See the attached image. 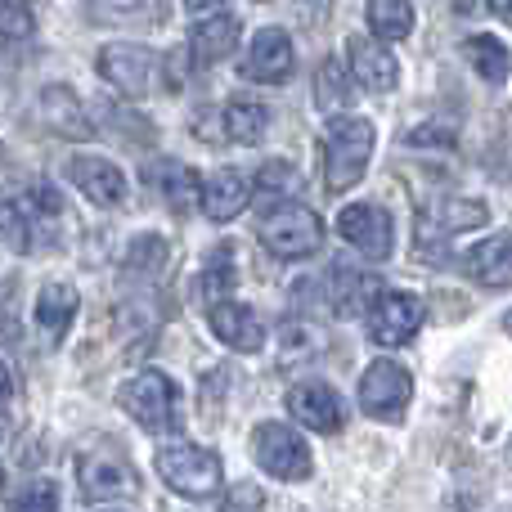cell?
I'll return each mask as SVG.
<instances>
[{"instance_id": "obj_24", "label": "cell", "mask_w": 512, "mask_h": 512, "mask_svg": "<svg viewBox=\"0 0 512 512\" xmlns=\"http://www.w3.org/2000/svg\"><path fill=\"white\" fill-rule=\"evenodd\" d=\"M355 104V86H351V72H346L342 59H324L315 72V108L328 117L346 113Z\"/></svg>"}, {"instance_id": "obj_9", "label": "cell", "mask_w": 512, "mask_h": 512, "mask_svg": "<svg viewBox=\"0 0 512 512\" xmlns=\"http://www.w3.org/2000/svg\"><path fill=\"white\" fill-rule=\"evenodd\" d=\"M77 481H81V495L90 504H104V499H131L140 490V477L135 468L122 459V454H108V450H90L77 459Z\"/></svg>"}, {"instance_id": "obj_6", "label": "cell", "mask_w": 512, "mask_h": 512, "mask_svg": "<svg viewBox=\"0 0 512 512\" xmlns=\"http://www.w3.org/2000/svg\"><path fill=\"white\" fill-rule=\"evenodd\" d=\"M414 400V378L396 360H373L360 378V409L378 423H400V414Z\"/></svg>"}, {"instance_id": "obj_16", "label": "cell", "mask_w": 512, "mask_h": 512, "mask_svg": "<svg viewBox=\"0 0 512 512\" xmlns=\"http://www.w3.org/2000/svg\"><path fill=\"white\" fill-rule=\"evenodd\" d=\"M207 324H212V333L239 355H256L265 346V324L256 319L252 306H239V301H225V297L212 301V306H207Z\"/></svg>"}, {"instance_id": "obj_40", "label": "cell", "mask_w": 512, "mask_h": 512, "mask_svg": "<svg viewBox=\"0 0 512 512\" xmlns=\"http://www.w3.org/2000/svg\"><path fill=\"white\" fill-rule=\"evenodd\" d=\"M504 328H508V333H512V310H508V315H504Z\"/></svg>"}, {"instance_id": "obj_41", "label": "cell", "mask_w": 512, "mask_h": 512, "mask_svg": "<svg viewBox=\"0 0 512 512\" xmlns=\"http://www.w3.org/2000/svg\"><path fill=\"white\" fill-rule=\"evenodd\" d=\"M0 158H5V144H0Z\"/></svg>"}, {"instance_id": "obj_15", "label": "cell", "mask_w": 512, "mask_h": 512, "mask_svg": "<svg viewBox=\"0 0 512 512\" xmlns=\"http://www.w3.org/2000/svg\"><path fill=\"white\" fill-rule=\"evenodd\" d=\"M63 171H68V180L95 207L126 203V176H122V167H117V162L95 158V153H77V158H68V167H63Z\"/></svg>"}, {"instance_id": "obj_19", "label": "cell", "mask_w": 512, "mask_h": 512, "mask_svg": "<svg viewBox=\"0 0 512 512\" xmlns=\"http://www.w3.org/2000/svg\"><path fill=\"white\" fill-rule=\"evenodd\" d=\"M41 122L50 126L54 135H63V140H90V135H95V122L86 117L81 99L72 95L68 86H45L41 90Z\"/></svg>"}, {"instance_id": "obj_4", "label": "cell", "mask_w": 512, "mask_h": 512, "mask_svg": "<svg viewBox=\"0 0 512 512\" xmlns=\"http://www.w3.org/2000/svg\"><path fill=\"white\" fill-rule=\"evenodd\" d=\"M158 477L185 499H212L216 490H221L225 468L212 450H203V445L171 441L158 450Z\"/></svg>"}, {"instance_id": "obj_20", "label": "cell", "mask_w": 512, "mask_h": 512, "mask_svg": "<svg viewBox=\"0 0 512 512\" xmlns=\"http://www.w3.org/2000/svg\"><path fill=\"white\" fill-rule=\"evenodd\" d=\"M77 306H81V297L72 283H45L36 292V328H41L45 342H63V333L77 319Z\"/></svg>"}, {"instance_id": "obj_26", "label": "cell", "mask_w": 512, "mask_h": 512, "mask_svg": "<svg viewBox=\"0 0 512 512\" xmlns=\"http://www.w3.org/2000/svg\"><path fill=\"white\" fill-rule=\"evenodd\" d=\"M265 131H270V108L256 104V99H234L225 108V135L234 144H261Z\"/></svg>"}, {"instance_id": "obj_17", "label": "cell", "mask_w": 512, "mask_h": 512, "mask_svg": "<svg viewBox=\"0 0 512 512\" xmlns=\"http://www.w3.org/2000/svg\"><path fill=\"white\" fill-rule=\"evenodd\" d=\"M239 18L234 14H207L194 23V32H189V54H194V63H203V68H212V63L230 59L234 50H239Z\"/></svg>"}, {"instance_id": "obj_35", "label": "cell", "mask_w": 512, "mask_h": 512, "mask_svg": "<svg viewBox=\"0 0 512 512\" xmlns=\"http://www.w3.org/2000/svg\"><path fill=\"white\" fill-rule=\"evenodd\" d=\"M221 512H265V495L252 486V481H239V486L225 495Z\"/></svg>"}, {"instance_id": "obj_39", "label": "cell", "mask_w": 512, "mask_h": 512, "mask_svg": "<svg viewBox=\"0 0 512 512\" xmlns=\"http://www.w3.org/2000/svg\"><path fill=\"white\" fill-rule=\"evenodd\" d=\"M5 297H14V283H5V274H0V306H5Z\"/></svg>"}, {"instance_id": "obj_12", "label": "cell", "mask_w": 512, "mask_h": 512, "mask_svg": "<svg viewBox=\"0 0 512 512\" xmlns=\"http://www.w3.org/2000/svg\"><path fill=\"white\" fill-rule=\"evenodd\" d=\"M297 68V54H292V36L283 27H261L248 45V59H243V77L261 81V86H279L292 77Z\"/></svg>"}, {"instance_id": "obj_10", "label": "cell", "mask_w": 512, "mask_h": 512, "mask_svg": "<svg viewBox=\"0 0 512 512\" xmlns=\"http://www.w3.org/2000/svg\"><path fill=\"white\" fill-rule=\"evenodd\" d=\"M337 234L351 243L369 261H387L391 256V216L378 203H351L337 216Z\"/></svg>"}, {"instance_id": "obj_11", "label": "cell", "mask_w": 512, "mask_h": 512, "mask_svg": "<svg viewBox=\"0 0 512 512\" xmlns=\"http://www.w3.org/2000/svg\"><path fill=\"white\" fill-rule=\"evenodd\" d=\"M346 63H351V81H360L369 95H391L400 81V63L378 36H351L346 41Z\"/></svg>"}, {"instance_id": "obj_32", "label": "cell", "mask_w": 512, "mask_h": 512, "mask_svg": "<svg viewBox=\"0 0 512 512\" xmlns=\"http://www.w3.org/2000/svg\"><path fill=\"white\" fill-rule=\"evenodd\" d=\"M436 225H441L445 234L454 230H477V225H486V207L472 203V198H454V203H445L441 212H427Z\"/></svg>"}, {"instance_id": "obj_42", "label": "cell", "mask_w": 512, "mask_h": 512, "mask_svg": "<svg viewBox=\"0 0 512 512\" xmlns=\"http://www.w3.org/2000/svg\"><path fill=\"white\" fill-rule=\"evenodd\" d=\"M0 481H5V472H0Z\"/></svg>"}, {"instance_id": "obj_30", "label": "cell", "mask_w": 512, "mask_h": 512, "mask_svg": "<svg viewBox=\"0 0 512 512\" xmlns=\"http://www.w3.org/2000/svg\"><path fill=\"white\" fill-rule=\"evenodd\" d=\"M279 360L292 364V360H315V355H324V333L310 324H283L279 328Z\"/></svg>"}, {"instance_id": "obj_8", "label": "cell", "mask_w": 512, "mask_h": 512, "mask_svg": "<svg viewBox=\"0 0 512 512\" xmlns=\"http://www.w3.org/2000/svg\"><path fill=\"white\" fill-rule=\"evenodd\" d=\"M99 77L113 90H122L126 99H144L153 90V77H158V54L149 45H131L117 41L99 50Z\"/></svg>"}, {"instance_id": "obj_5", "label": "cell", "mask_w": 512, "mask_h": 512, "mask_svg": "<svg viewBox=\"0 0 512 512\" xmlns=\"http://www.w3.org/2000/svg\"><path fill=\"white\" fill-rule=\"evenodd\" d=\"M364 319H369V337L378 346H405L418 337V328H423L427 319V301L418 297V292H373L369 306H364Z\"/></svg>"}, {"instance_id": "obj_1", "label": "cell", "mask_w": 512, "mask_h": 512, "mask_svg": "<svg viewBox=\"0 0 512 512\" xmlns=\"http://www.w3.org/2000/svg\"><path fill=\"white\" fill-rule=\"evenodd\" d=\"M373 122L369 117L337 113L324 131V189L328 194H346L364 180L373 158Z\"/></svg>"}, {"instance_id": "obj_34", "label": "cell", "mask_w": 512, "mask_h": 512, "mask_svg": "<svg viewBox=\"0 0 512 512\" xmlns=\"http://www.w3.org/2000/svg\"><path fill=\"white\" fill-rule=\"evenodd\" d=\"M9 512H59V486L54 481H32L14 495Z\"/></svg>"}, {"instance_id": "obj_33", "label": "cell", "mask_w": 512, "mask_h": 512, "mask_svg": "<svg viewBox=\"0 0 512 512\" xmlns=\"http://www.w3.org/2000/svg\"><path fill=\"white\" fill-rule=\"evenodd\" d=\"M36 32V18L23 0H0V41L5 45H18Z\"/></svg>"}, {"instance_id": "obj_14", "label": "cell", "mask_w": 512, "mask_h": 512, "mask_svg": "<svg viewBox=\"0 0 512 512\" xmlns=\"http://www.w3.org/2000/svg\"><path fill=\"white\" fill-rule=\"evenodd\" d=\"M144 185L158 189L162 203H167L176 216L198 212V203H203V180H198V171L185 167V162H176V158L149 162V167H144Z\"/></svg>"}, {"instance_id": "obj_27", "label": "cell", "mask_w": 512, "mask_h": 512, "mask_svg": "<svg viewBox=\"0 0 512 512\" xmlns=\"http://www.w3.org/2000/svg\"><path fill=\"white\" fill-rule=\"evenodd\" d=\"M239 283V261H234V248L230 243H221V248H212V256L203 261V274H198V292L207 297V306L212 301H221L225 292Z\"/></svg>"}, {"instance_id": "obj_31", "label": "cell", "mask_w": 512, "mask_h": 512, "mask_svg": "<svg viewBox=\"0 0 512 512\" xmlns=\"http://www.w3.org/2000/svg\"><path fill=\"white\" fill-rule=\"evenodd\" d=\"M162 265H167V239H158V234H140V239H131V248H126V274H158Z\"/></svg>"}, {"instance_id": "obj_25", "label": "cell", "mask_w": 512, "mask_h": 512, "mask_svg": "<svg viewBox=\"0 0 512 512\" xmlns=\"http://www.w3.org/2000/svg\"><path fill=\"white\" fill-rule=\"evenodd\" d=\"M364 14L378 41H405L414 32V5L409 0H364Z\"/></svg>"}, {"instance_id": "obj_13", "label": "cell", "mask_w": 512, "mask_h": 512, "mask_svg": "<svg viewBox=\"0 0 512 512\" xmlns=\"http://www.w3.org/2000/svg\"><path fill=\"white\" fill-rule=\"evenodd\" d=\"M288 414L297 418L301 427H310V432H324V436H333V432H342V423H346V409H342V396H337L328 382H297V387L288 391Z\"/></svg>"}, {"instance_id": "obj_2", "label": "cell", "mask_w": 512, "mask_h": 512, "mask_svg": "<svg viewBox=\"0 0 512 512\" xmlns=\"http://www.w3.org/2000/svg\"><path fill=\"white\" fill-rule=\"evenodd\" d=\"M117 405L153 436L180 427V387H176V378H167V373H158V369H144V373H135L131 382H122Z\"/></svg>"}, {"instance_id": "obj_38", "label": "cell", "mask_w": 512, "mask_h": 512, "mask_svg": "<svg viewBox=\"0 0 512 512\" xmlns=\"http://www.w3.org/2000/svg\"><path fill=\"white\" fill-rule=\"evenodd\" d=\"M221 0H185V9H194V14H203V9H216Z\"/></svg>"}, {"instance_id": "obj_22", "label": "cell", "mask_w": 512, "mask_h": 512, "mask_svg": "<svg viewBox=\"0 0 512 512\" xmlns=\"http://www.w3.org/2000/svg\"><path fill=\"white\" fill-rule=\"evenodd\" d=\"M373 292H378V283L364 270H351L346 261L328 265V306H333L337 315H364Z\"/></svg>"}, {"instance_id": "obj_37", "label": "cell", "mask_w": 512, "mask_h": 512, "mask_svg": "<svg viewBox=\"0 0 512 512\" xmlns=\"http://www.w3.org/2000/svg\"><path fill=\"white\" fill-rule=\"evenodd\" d=\"M490 14H495L499 23H508V27H512V0H490Z\"/></svg>"}, {"instance_id": "obj_21", "label": "cell", "mask_w": 512, "mask_h": 512, "mask_svg": "<svg viewBox=\"0 0 512 512\" xmlns=\"http://www.w3.org/2000/svg\"><path fill=\"white\" fill-rule=\"evenodd\" d=\"M252 203V185L239 176V171H216L212 180L203 185V216L207 221H216V225H225V221H234V216L243 212V207Z\"/></svg>"}, {"instance_id": "obj_7", "label": "cell", "mask_w": 512, "mask_h": 512, "mask_svg": "<svg viewBox=\"0 0 512 512\" xmlns=\"http://www.w3.org/2000/svg\"><path fill=\"white\" fill-rule=\"evenodd\" d=\"M252 459L274 481H306L310 477V445L288 423H261L252 436Z\"/></svg>"}, {"instance_id": "obj_28", "label": "cell", "mask_w": 512, "mask_h": 512, "mask_svg": "<svg viewBox=\"0 0 512 512\" xmlns=\"http://www.w3.org/2000/svg\"><path fill=\"white\" fill-rule=\"evenodd\" d=\"M90 18L95 23H158L162 0H90Z\"/></svg>"}, {"instance_id": "obj_36", "label": "cell", "mask_w": 512, "mask_h": 512, "mask_svg": "<svg viewBox=\"0 0 512 512\" xmlns=\"http://www.w3.org/2000/svg\"><path fill=\"white\" fill-rule=\"evenodd\" d=\"M9 400H14V378H9V364L0 360V409H9Z\"/></svg>"}, {"instance_id": "obj_3", "label": "cell", "mask_w": 512, "mask_h": 512, "mask_svg": "<svg viewBox=\"0 0 512 512\" xmlns=\"http://www.w3.org/2000/svg\"><path fill=\"white\" fill-rule=\"evenodd\" d=\"M256 234H261V243L279 256V261H301V256H310L319 248V239H324V221H319L310 207H301L297 198H288V203L265 207Z\"/></svg>"}, {"instance_id": "obj_23", "label": "cell", "mask_w": 512, "mask_h": 512, "mask_svg": "<svg viewBox=\"0 0 512 512\" xmlns=\"http://www.w3.org/2000/svg\"><path fill=\"white\" fill-rule=\"evenodd\" d=\"M463 59H468L472 72H477L481 81H490V86H504L508 81L512 59H508V45L499 41V36H490V32L468 36V41H463Z\"/></svg>"}, {"instance_id": "obj_18", "label": "cell", "mask_w": 512, "mask_h": 512, "mask_svg": "<svg viewBox=\"0 0 512 512\" xmlns=\"http://www.w3.org/2000/svg\"><path fill=\"white\" fill-rule=\"evenodd\" d=\"M463 270L486 288H512V230L490 234L472 252H463Z\"/></svg>"}, {"instance_id": "obj_29", "label": "cell", "mask_w": 512, "mask_h": 512, "mask_svg": "<svg viewBox=\"0 0 512 512\" xmlns=\"http://www.w3.org/2000/svg\"><path fill=\"white\" fill-rule=\"evenodd\" d=\"M256 194H261V203H288V198L301 194V171L292 167V162H265L261 171H256Z\"/></svg>"}]
</instances>
